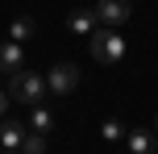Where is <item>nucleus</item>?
I'll list each match as a JSON object with an SVG mask.
<instances>
[{"label": "nucleus", "instance_id": "nucleus-6", "mask_svg": "<svg viewBox=\"0 0 158 154\" xmlns=\"http://www.w3.org/2000/svg\"><path fill=\"white\" fill-rule=\"evenodd\" d=\"M125 146H129V154H158V133H150V129H129L125 133Z\"/></svg>", "mask_w": 158, "mask_h": 154}, {"label": "nucleus", "instance_id": "nucleus-3", "mask_svg": "<svg viewBox=\"0 0 158 154\" xmlns=\"http://www.w3.org/2000/svg\"><path fill=\"white\" fill-rule=\"evenodd\" d=\"M46 88L54 92V96H71V92L79 88V67H75V63H58V67H50Z\"/></svg>", "mask_w": 158, "mask_h": 154}, {"label": "nucleus", "instance_id": "nucleus-11", "mask_svg": "<svg viewBox=\"0 0 158 154\" xmlns=\"http://www.w3.org/2000/svg\"><path fill=\"white\" fill-rule=\"evenodd\" d=\"M21 154H46V133H25V142H21Z\"/></svg>", "mask_w": 158, "mask_h": 154}, {"label": "nucleus", "instance_id": "nucleus-15", "mask_svg": "<svg viewBox=\"0 0 158 154\" xmlns=\"http://www.w3.org/2000/svg\"><path fill=\"white\" fill-rule=\"evenodd\" d=\"M154 129H158V117H154Z\"/></svg>", "mask_w": 158, "mask_h": 154}, {"label": "nucleus", "instance_id": "nucleus-2", "mask_svg": "<svg viewBox=\"0 0 158 154\" xmlns=\"http://www.w3.org/2000/svg\"><path fill=\"white\" fill-rule=\"evenodd\" d=\"M46 75H38V71H29V67H25V71H17L13 79H8V96L13 100H21V104H42V100H46Z\"/></svg>", "mask_w": 158, "mask_h": 154}, {"label": "nucleus", "instance_id": "nucleus-9", "mask_svg": "<svg viewBox=\"0 0 158 154\" xmlns=\"http://www.w3.org/2000/svg\"><path fill=\"white\" fill-rule=\"evenodd\" d=\"M67 25H71V33H92L100 21H96V8H75Z\"/></svg>", "mask_w": 158, "mask_h": 154}, {"label": "nucleus", "instance_id": "nucleus-5", "mask_svg": "<svg viewBox=\"0 0 158 154\" xmlns=\"http://www.w3.org/2000/svg\"><path fill=\"white\" fill-rule=\"evenodd\" d=\"M0 71H8V75H17V71H25V50H21V42H0Z\"/></svg>", "mask_w": 158, "mask_h": 154}, {"label": "nucleus", "instance_id": "nucleus-4", "mask_svg": "<svg viewBox=\"0 0 158 154\" xmlns=\"http://www.w3.org/2000/svg\"><path fill=\"white\" fill-rule=\"evenodd\" d=\"M129 13H133V4H129V0H100V4H96V21H100V25H112V29H117V25H125Z\"/></svg>", "mask_w": 158, "mask_h": 154}, {"label": "nucleus", "instance_id": "nucleus-10", "mask_svg": "<svg viewBox=\"0 0 158 154\" xmlns=\"http://www.w3.org/2000/svg\"><path fill=\"white\" fill-rule=\"evenodd\" d=\"M8 38L13 42H29L33 38V17H17V21L8 25Z\"/></svg>", "mask_w": 158, "mask_h": 154}, {"label": "nucleus", "instance_id": "nucleus-8", "mask_svg": "<svg viewBox=\"0 0 158 154\" xmlns=\"http://www.w3.org/2000/svg\"><path fill=\"white\" fill-rule=\"evenodd\" d=\"M29 129L33 133H50V129H54V113H50L46 104H33L29 108Z\"/></svg>", "mask_w": 158, "mask_h": 154}, {"label": "nucleus", "instance_id": "nucleus-1", "mask_svg": "<svg viewBox=\"0 0 158 154\" xmlns=\"http://www.w3.org/2000/svg\"><path fill=\"white\" fill-rule=\"evenodd\" d=\"M92 58L104 63V67L121 63L125 58V33H117L112 25H96L92 29Z\"/></svg>", "mask_w": 158, "mask_h": 154}, {"label": "nucleus", "instance_id": "nucleus-14", "mask_svg": "<svg viewBox=\"0 0 158 154\" xmlns=\"http://www.w3.org/2000/svg\"><path fill=\"white\" fill-rule=\"evenodd\" d=\"M0 154H21V150H0Z\"/></svg>", "mask_w": 158, "mask_h": 154}, {"label": "nucleus", "instance_id": "nucleus-12", "mask_svg": "<svg viewBox=\"0 0 158 154\" xmlns=\"http://www.w3.org/2000/svg\"><path fill=\"white\" fill-rule=\"evenodd\" d=\"M100 133H104V142H121V138H125V125H121L117 117H108V121L100 125Z\"/></svg>", "mask_w": 158, "mask_h": 154}, {"label": "nucleus", "instance_id": "nucleus-13", "mask_svg": "<svg viewBox=\"0 0 158 154\" xmlns=\"http://www.w3.org/2000/svg\"><path fill=\"white\" fill-rule=\"evenodd\" d=\"M8 100H13V96H8V92H0V121H4V108H8Z\"/></svg>", "mask_w": 158, "mask_h": 154}, {"label": "nucleus", "instance_id": "nucleus-7", "mask_svg": "<svg viewBox=\"0 0 158 154\" xmlns=\"http://www.w3.org/2000/svg\"><path fill=\"white\" fill-rule=\"evenodd\" d=\"M25 125L21 121H0V146L4 150H21V142H25Z\"/></svg>", "mask_w": 158, "mask_h": 154}]
</instances>
